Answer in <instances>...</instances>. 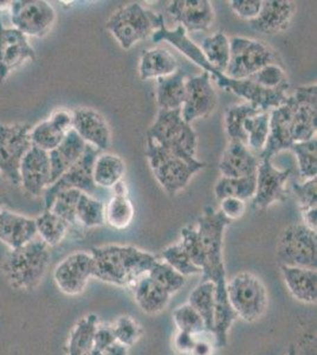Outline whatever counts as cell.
<instances>
[{"label":"cell","instance_id":"37","mask_svg":"<svg viewBox=\"0 0 317 355\" xmlns=\"http://www.w3.org/2000/svg\"><path fill=\"white\" fill-rule=\"evenodd\" d=\"M36 222L37 236L49 246L53 248L60 244L70 232L68 224L50 210L40 214Z\"/></svg>","mask_w":317,"mask_h":355},{"label":"cell","instance_id":"4","mask_svg":"<svg viewBox=\"0 0 317 355\" xmlns=\"http://www.w3.org/2000/svg\"><path fill=\"white\" fill-rule=\"evenodd\" d=\"M50 257V248L37 236L28 244L10 251L1 270L13 289L33 291L44 277Z\"/></svg>","mask_w":317,"mask_h":355},{"label":"cell","instance_id":"55","mask_svg":"<svg viewBox=\"0 0 317 355\" xmlns=\"http://www.w3.org/2000/svg\"><path fill=\"white\" fill-rule=\"evenodd\" d=\"M197 336L198 335L179 331L174 338V347L180 354L189 355L196 343Z\"/></svg>","mask_w":317,"mask_h":355},{"label":"cell","instance_id":"17","mask_svg":"<svg viewBox=\"0 0 317 355\" xmlns=\"http://www.w3.org/2000/svg\"><path fill=\"white\" fill-rule=\"evenodd\" d=\"M92 277H94L93 257L85 251L69 254L53 271L57 287L70 296L83 293Z\"/></svg>","mask_w":317,"mask_h":355},{"label":"cell","instance_id":"10","mask_svg":"<svg viewBox=\"0 0 317 355\" xmlns=\"http://www.w3.org/2000/svg\"><path fill=\"white\" fill-rule=\"evenodd\" d=\"M273 63H276V53L263 42L233 37L230 40V61L225 75L232 80H248Z\"/></svg>","mask_w":317,"mask_h":355},{"label":"cell","instance_id":"52","mask_svg":"<svg viewBox=\"0 0 317 355\" xmlns=\"http://www.w3.org/2000/svg\"><path fill=\"white\" fill-rule=\"evenodd\" d=\"M221 214L231 222L241 219L246 211V202L237 198H224L221 200Z\"/></svg>","mask_w":317,"mask_h":355},{"label":"cell","instance_id":"3","mask_svg":"<svg viewBox=\"0 0 317 355\" xmlns=\"http://www.w3.org/2000/svg\"><path fill=\"white\" fill-rule=\"evenodd\" d=\"M94 277L117 287H129L148 274L159 257L132 245L93 248Z\"/></svg>","mask_w":317,"mask_h":355},{"label":"cell","instance_id":"42","mask_svg":"<svg viewBox=\"0 0 317 355\" xmlns=\"http://www.w3.org/2000/svg\"><path fill=\"white\" fill-rule=\"evenodd\" d=\"M290 150L296 155L298 172L303 180L317 177V140L313 137L307 141L295 142Z\"/></svg>","mask_w":317,"mask_h":355},{"label":"cell","instance_id":"14","mask_svg":"<svg viewBox=\"0 0 317 355\" xmlns=\"http://www.w3.org/2000/svg\"><path fill=\"white\" fill-rule=\"evenodd\" d=\"M100 153V150L87 145L85 153L80 157V160L71 166L56 182H53V185L49 186L45 190V210H49L55 196L60 191L75 189L89 196L96 193L97 186L94 182L93 170L95 159Z\"/></svg>","mask_w":317,"mask_h":355},{"label":"cell","instance_id":"40","mask_svg":"<svg viewBox=\"0 0 317 355\" xmlns=\"http://www.w3.org/2000/svg\"><path fill=\"white\" fill-rule=\"evenodd\" d=\"M82 193L83 192L75 189L60 191L55 196L51 205L49 207V210L57 214L68 224L70 231L73 230L75 232L82 230V226L77 220L76 214L77 204Z\"/></svg>","mask_w":317,"mask_h":355},{"label":"cell","instance_id":"26","mask_svg":"<svg viewBox=\"0 0 317 355\" xmlns=\"http://www.w3.org/2000/svg\"><path fill=\"white\" fill-rule=\"evenodd\" d=\"M85 144L75 130H69L65 139L55 150L49 152L50 160V185L56 182L67 171L75 165L85 153Z\"/></svg>","mask_w":317,"mask_h":355},{"label":"cell","instance_id":"46","mask_svg":"<svg viewBox=\"0 0 317 355\" xmlns=\"http://www.w3.org/2000/svg\"><path fill=\"white\" fill-rule=\"evenodd\" d=\"M179 244L187 252L193 264L201 270L205 264V254H204V248L198 234L197 227L191 225L185 226L181 230V239Z\"/></svg>","mask_w":317,"mask_h":355},{"label":"cell","instance_id":"2","mask_svg":"<svg viewBox=\"0 0 317 355\" xmlns=\"http://www.w3.org/2000/svg\"><path fill=\"white\" fill-rule=\"evenodd\" d=\"M152 38L155 43L169 42L180 53H184L189 61L194 62L204 71L209 73L211 78L217 82L221 89L244 98L245 102L252 103L263 112H271L285 103L288 98L286 93L289 90L290 85L276 89H264L250 80H232L225 73L213 69L209 62L206 61L200 48L189 40L187 33L179 25L174 30H169L166 28V25H162L157 33H153Z\"/></svg>","mask_w":317,"mask_h":355},{"label":"cell","instance_id":"18","mask_svg":"<svg viewBox=\"0 0 317 355\" xmlns=\"http://www.w3.org/2000/svg\"><path fill=\"white\" fill-rule=\"evenodd\" d=\"M28 60H36V51L28 43V37L0 21V83Z\"/></svg>","mask_w":317,"mask_h":355},{"label":"cell","instance_id":"12","mask_svg":"<svg viewBox=\"0 0 317 355\" xmlns=\"http://www.w3.org/2000/svg\"><path fill=\"white\" fill-rule=\"evenodd\" d=\"M10 11L13 26L26 37H44L56 21L55 8L44 0H17Z\"/></svg>","mask_w":317,"mask_h":355},{"label":"cell","instance_id":"8","mask_svg":"<svg viewBox=\"0 0 317 355\" xmlns=\"http://www.w3.org/2000/svg\"><path fill=\"white\" fill-rule=\"evenodd\" d=\"M226 293L230 306L237 318L246 322L261 319L268 308V293L256 275L241 272L228 281Z\"/></svg>","mask_w":317,"mask_h":355},{"label":"cell","instance_id":"34","mask_svg":"<svg viewBox=\"0 0 317 355\" xmlns=\"http://www.w3.org/2000/svg\"><path fill=\"white\" fill-rule=\"evenodd\" d=\"M189 304L200 315L205 323L206 331L213 335L214 316H216V287L209 281H201L192 294L189 295Z\"/></svg>","mask_w":317,"mask_h":355},{"label":"cell","instance_id":"35","mask_svg":"<svg viewBox=\"0 0 317 355\" xmlns=\"http://www.w3.org/2000/svg\"><path fill=\"white\" fill-rule=\"evenodd\" d=\"M256 175L244 178L221 177L214 186V194L219 202L224 198H237L246 202L252 200L256 193Z\"/></svg>","mask_w":317,"mask_h":355},{"label":"cell","instance_id":"45","mask_svg":"<svg viewBox=\"0 0 317 355\" xmlns=\"http://www.w3.org/2000/svg\"><path fill=\"white\" fill-rule=\"evenodd\" d=\"M161 257L164 262L167 263L174 270H177L185 277L192 275H201L200 269L193 264L189 254L179 243L166 248L165 250L162 251Z\"/></svg>","mask_w":317,"mask_h":355},{"label":"cell","instance_id":"41","mask_svg":"<svg viewBox=\"0 0 317 355\" xmlns=\"http://www.w3.org/2000/svg\"><path fill=\"white\" fill-rule=\"evenodd\" d=\"M77 220L85 229L105 225V204L89 194H80L77 204Z\"/></svg>","mask_w":317,"mask_h":355},{"label":"cell","instance_id":"16","mask_svg":"<svg viewBox=\"0 0 317 355\" xmlns=\"http://www.w3.org/2000/svg\"><path fill=\"white\" fill-rule=\"evenodd\" d=\"M293 108V141L301 142L316 137L317 85H301L289 96Z\"/></svg>","mask_w":317,"mask_h":355},{"label":"cell","instance_id":"6","mask_svg":"<svg viewBox=\"0 0 317 355\" xmlns=\"http://www.w3.org/2000/svg\"><path fill=\"white\" fill-rule=\"evenodd\" d=\"M164 24V17L139 3L122 5L105 21V26L123 50L153 36Z\"/></svg>","mask_w":317,"mask_h":355},{"label":"cell","instance_id":"49","mask_svg":"<svg viewBox=\"0 0 317 355\" xmlns=\"http://www.w3.org/2000/svg\"><path fill=\"white\" fill-rule=\"evenodd\" d=\"M112 327L117 343H122L126 347L132 346L140 339L141 327L130 316H121Z\"/></svg>","mask_w":317,"mask_h":355},{"label":"cell","instance_id":"54","mask_svg":"<svg viewBox=\"0 0 317 355\" xmlns=\"http://www.w3.org/2000/svg\"><path fill=\"white\" fill-rule=\"evenodd\" d=\"M49 120L65 134L68 133L69 130H73V113L69 110L63 108L55 110L49 117Z\"/></svg>","mask_w":317,"mask_h":355},{"label":"cell","instance_id":"30","mask_svg":"<svg viewBox=\"0 0 317 355\" xmlns=\"http://www.w3.org/2000/svg\"><path fill=\"white\" fill-rule=\"evenodd\" d=\"M134 299L141 311L147 314H157L164 311L169 302L171 294L160 287L155 281H153L148 275H146L132 284Z\"/></svg>","mask_w":317,"mask_h":355},{"label":"cell","instance_id":"5","mask_svg":"<svg viewBox=\"0 0 317 355\" xmlns=\"http://www.w3.org/2000/svg\"><path fill=\"white\" fill-rule=\"evenodd\" d=\"M147 137L169 150V153L184 159L189 164H198V135L192 125L181 116V110H160L147 132Z\"/></svg>","mask_w":317,"mask_h":355},{"label":"cell","instance_id":"59","mask_svg":"<svg viewBox=\"0 0 317 355\" xmlns=\"http://www.w3.org/2000/svg\"><path fill=\"white\" fill-rule=\"evenodd\" d=\"M5 202V192L3 190V187H1V184H0V209H1V205H3V202Z\"/></svg>","mask_w":317,"mask_h":355},{"label":"cell","instance_id":"50","mask_svg":"<svg viewBox=\"0 0 317 355\" xmlns=\"http://www.w3.org/2000/svg\"><path fill=\"white\" fill-rule=\"evenodd\" d=\"M293 191L302 212L317 207V177L305 180L302 184L293 182Z\"/></svg>","mask_w":317,"mask_h":355},{"label":"cell","instance_id":"43","mask_svg":"<svg viewBox=\"0 0 317 355\" xmlns=\"http://www.w3.org/2000/svg\"><path fill=\"white\" fill-rule=\"evenodd\" d=\"M65 132L57 128L56 125H53L49 119L40 122L35 127H31V130H30L31 145L36 148L44 150L46 153L55 150L65 139Z\"/></svg>","mask_w":317,"mask_h":355},{"label":"cell","instance_id":"33","mask_svg":"<svg viewBox=\"0 0 317 355\" xmlns=\"http://www.w3.org/2000/svg\"><path fill=\"white\" fill-rule=\"evenodd\" d=\"M98 319L95 314H89L78 321L69 336L68 355H90L94 351L95 331Z\"/></svg>","mask_w":317,"mask_h":355},{"label":"cell","instance_id":"47","mask_svg":"<svg viewBox=\"0 0 317 355\" xmlns=\"http://www.w3.org/2000/svg\"><path fill=\"white\" fill-rule=\"evenodd\" d=\"M173 319L177 324L178 331L194 335H200L206 331L205 323L201 319L200 315L198 314L189 304L181 306L175 309L173 313Z\"/></svg>","mask_w":317,"mask_h":355},{"label":"cell","instance_id":"61","mask_svg":"<svg viewBox=\"0 0 317 355\" xmlns=\"http://www.w3.org/2000/svg\"><path fill=\"white\" fill-rule=\"evenodd\" d=\"M90 355H103V353H102V352L96 351V349H94V351L90 353Z\"/></svg>","mask_w":317,"mask_h":355},{"label":"cell","instance_id":"15","mask_svg":"<svg viewBox=\"0 0 317 355\" xmlns=\"http://www.w3.org/2000/svg\"><path fill=\"white\" fill-rule=\"evenodd\" d=\"M211 80L206 71L186 80L185 101L181 107V116L189 125L198 119L209 116L217 107V93Z\"/></svg>","mask_w":317,"mask_h":355},{"label":"cell","instance_id":"53","mask_svg":"<svg viewBox=\"0 0 317 355\" xmlns=\"http://www.w3.org/2000/svg\"><path fill=\"white\" fill-rule=\"evenodd\" d=\"M117 343V338L114 334L112 326L102 324L97 326L95 331V340H94V349L98 352H105L107 348L110 347L112 343Z\"/></svg>","mask_w":317,"mask_h":355},{"label":"cell","instance_id":"27","mask_svg":"<svg viewBox=\"0 0 317 355\" xmlns=\"http://www.w3.org/2000/svg\"><path fill=\"white\" fill-rule=\"evenodd\" d=\"M285 286L293 299L314 304L317 299V272L298 266H280Z\"/></svg>","mask_w":317,"mask_h":355},{"label":"cell","instance_id":"11","mask_svg":"<svg viewBox=\"0 0 317 355\" xmlns=\"http://www.w3.org/2000/svg\"><path fill=\"white\" fill-rule=\"evenodd\" d=\"M31 125H5L0 122V174L12 185H20L19 170L31 145Z\"/></svg>","mask_w":317,"mask_h":355},{"label":"cell","instance_id":"1","mask_svg":"<svg viewBox=\"0 0 317 355\" xmlns=\"http://www.w3.org/2000/svg\"><path fill=\"white\" fill-rule=\"evenodd\" d=\"M231 223L221 211H214L211 206H206L204 214L197 222L198 234L205 254V264L201 269V281H209L216 287L213 336L217 347L226 346L230 328L237 319V315L234 314L228 299V279L223 254L225 230L231 225Z\"/></svg>","mask_w":317,"mask_h":355},{"label":"cell","instance_id":"60","mask_svg":"<svg viewBox=\"0 0 317 355\" xmlns=\"http://www.w3.org/2000/svg\"><path fill=\"white\" fill-rule=\"evenodd\" d=\"M288 355H298V349H296V346H295V345H291V346H290Z\"/></svg>","mask_w":317,"mask_h":355},{"label":"cell","instance_id":"9","mask_svg":"<svg viewBox=\"0 0 317 355\" xmlns=\"http://www.w3.org/2000/svg\"><path fill=\"white\" fill-rule=\"evenodd\" d=\"M276 259L280 266L316 270V231L311 230L303 223L286 226L278 239Z\"/></svg>","mask_w":317,"mask_h":355},{"label":"cell","instance_id":"58","mask_svg":"<svg viewBox=\"0 0 317 355\" xmlns=\"http://www.w3.org/2000/svg\"><path fill=\"white\" fill-rule=\"evenodd\" d=\"M102 353H103V355H128V347H126L122 343L117 341Z\"/></svg>","mask_w":317,"mask_h":355},{"label":"cell","instance_id":"7","mask_svg":"<svg viewBox=\"0 0 317 355\" xmlns=\"http://www.w3.org/2000/svg\"><path fill=\"white\" fill-rule=\"evenodd\" d=\"M146 157L152 173L166 193L174 197L189 185L194 174L206 167L205 162L189 164L184 159L169 153L147 137Z\"/></svg>","mask_w":317,"mask_h":355},{"label":"cell","instance_id":"24","mask_svg":"<svg viewBox=\"0 0 317 355\" xmlns=\"http://www.w3.org/2000/svg\"><path fill=\"white\" fill-rule=\"evenodd\" d=\"M259 157L244 142L230 140L221 155L219 171L221 177L244 178L257 174Z\"/></svg>","mask_w":317,"mask_h":355},{"label":"cell","instance_id":"22","mask_svg":"<svg viewBox=\"0 0 317 355\" xmlns=\"http://www.w3.org/2000/svg\"><path fill=\"white\" fill-rule=\"evenodd\" d=\"M50 174L49 154L33 146L20 165V185L33 197H40L50 186Z\"/></svg>","mask_w":317,"mask_h":355},{"label":"cell","instance_id":"28","mask_svg":"<svg viewBox=\"0 0 317 355\" xmlns=\"http://www.w3.org/2000/svg\"><path fill=\"white\" fill-rule=\"evenodd\" d=\"M114 194L105 204V224L117 230H125L132 224L135 210L129 198L128 190L123 180L112 187Z\"/></svg>","mask_w":317,"mask_h":355},{"label":"cell","instance_id":"13","mask_svg":"<svg viewBox=\"0 0 317 355\" xmlns=\"http://www.w3.org/2000/svg\"><path fill=\"white\" fill-rule=\"evenodd\" d=\"M291 173L293 168L280 170L270 159L259 160L256 174V193L253 196L251 204L253 209L257 211L265 210L276 202H284L289 198L286 184Z\"/></svg>","mask_w":317,"mask_h":355},{"label":"cell","instance_id":"21","mask_svg":"<svg viewBox=\"0 0 317 355\" xmlns=\"http://www.w3.org/2000/svg\"><path fill=\"white\" fill-rule=\"evenodd\" d=\"M293 108L289 96L283 105L270 112V132L268 142L259 155V160H273L276 154L290 150L293 145Z\"/></svg>","mask_w":317,"mask_h":355},{"label":"cell","instance_id":"19","mask_svg":"<svg viewBox=\"0 0 317 355\" xmlns=\"http://www.w3.org/2000/svg\"><path fill=\"white\" fill-rule=\"evenodd\" d=\"M167 13L186 33H201L212 26L216 15L209 0H174Z\"/></svg>","mask_w":317,"mask_h":355},{"label":"cell","instance_id":"57","mask_svg":"<svg viewBox=\"0 0 317 355\" xmlns=\"http://www.w3.org/2000/svg\"><path fill=\"white\" fill-rule=\"evenodd\" d=\"M303 217V224L308 226L311 230H317V209H311V210L302 212Z\"/></svg>","mask_w":317,"mask_h":355},{"label":"cell","instance_id":"39","mask_svg":"<svg viewBox=\"0 0 317 355\" xmlns=\"http://www.w3.org/2000/svg\"><path fill=\"white\" fill-rule=\"evenodd\" d=\"M246 146L257 157L264 150L270 132V112H261L250 116L244 123Z\"/></svg>","mask_w":317,"mask_h":355},{"label":"cell","instance_id":"36","mask_svg":"<svg viewBox=\"0 0 317 355\" xmlns=\"http://www.w3.org/2000/svg\"><path fill=\"white\" fill-rule=\"evenodd\" d=\"M261 112L263 110L249 102L228 107L225 110V130L229 137V140L244 142L246 145V134L244 130L245 121L250 116H253Z\"/></svg>","mask_w":317,"mask_h":355},{"label":"cell","instance_id":"29","mask_svg":"<svg viewBox=\"0 0 317 355\" xmlns=\"http://www.w3.org/2000/svg\"><path fill=\"white\" fill-rule=\"evenodd\" d=\"M178 70L175 56L165 48H153L144 51L139 64L141 81L157 80L169 76Z\"/></svg>","mask_w":317,"mask_h":355},{"label":"cell","instance_id":"31","mask_svg":"<svg viewBox=\"0 0 317 355\" xmlns=\"http://www.w3.org/2000/svg\"><path fill=\"white\" fill-rule=\"evenodd\" d=\"M185 73H175L157 80V102L160 110H181L185 101Z\"/></svg>","mask_w":317,"mask_h":355},{"label":"cell","instance_id":"56","mask_svg":"<svg viewBox=\"0 0 317 355\" xmlns=\"http://www.w3.org/2000/svg\"><path fill=\"white\" fill-rule=\"evenodd\" d=\"M212 345L207 340L201 339V338H199V335H198L196 343H194L192 352H191L189 355H212Z\"/></svg>","mask_w":317,"mask_h":355},{"label":"cell","instance_id":"25","mask_svg":"<svg viewBox=\"0 0 317 355\" xmlns=\"http://www.w3.org/2000/svg\"><path fill=\"white\" fill-rule=\"evenodd\" d=\"M37 237L35 219L6 209H0V242L11 249H18Z\"/></svg>","mask_w":317,"mask_h":355},{"label":"cell","instance_id":"48","mask_svg":"<svg viewBox=\"0 0 317 355\" xmlns=\"http://www.w3.org/2000/svg\"><path fill=\"white\" fill-rule=\"evenodd\" d=\"M248 80L264 89H276L283 85H290L285 71L277 63L265 65Z\"/></svg>","mask_w":317,"mask_h":355},{"label":"cell","instance_id":"23","mask_svg":"<svg viewBox=\"0 0 317 355\" xmlns=\"http://www.w3.org/2000/svg\"><path fill=\"white\" fill-rule=\"evenodd\" d=\"M296 5L289 0H264L257 18L249 21L250 26L264 35L284 33L291 25Z\"/></svg>","mask_w":317,"mask_h":355},{"label":"cell","instance_id":"32","mask_svg":"<svg viewBox=\"0 0 317 355\" xmlns=\"http://www.w3.org/2000/svg\"><path fill=\"white\" fill-rule=\"evenodd\" d=\"M126 164L117 154L100 153L94 162L93 178L97 187L112 189L123 179Z\"/></svg>","mask_w":317,"mask_h":355},{"label":"cell","instance_id":"38","mask_svg":"<svg viewBox=\"0 0 317 355\" xmlns=\"http://www.w3.org/2000/svg\"><path fill=\"white\" fill-rule=\"evenodd\" d=\"M199 48L209 65L225 73L230 61L229 37L219 31L212 36L206 37Z\"/></svg>","mask_w":317,"mask_h":355},{"label":"cell","instance_id":"51","mask_svg":"<svg viewBox=\"0 0 317 355\" xmlns=\"http://www.w3.org/2000/svg\"><path fill=\"white\" fill-rule=\"evenodd\" d=\"M230 8L244 21H253L261 12L262 0H231Z\"/></svg>","mask_w":317,"mask_h":355},{"label":"cell","instance_id":"20","mask_svg":"<svg viewBox=\"0 0 317 355\" xmlns=\"http://www.w3.org/2000/svg\"><path fill=\"white\" fill-rule=\"evenodd\" d=\"M73 113V130L95 150H107L112 144V132L105 117L88 107H80Z\"/></svg>","mask_w":317,"mask_h":355},{"label":"cell","instance_id":"44","mask_svg":"<svg viewBox=\"0 0 317 355\" xmlns=\"http://www.w3.org/2000/svg\"><path fill=\"white\" fill-rule=\"evenodd\" d=\"M147 275L171 295L175 294L186 284L185 276L174 270L162 259H157Z\"/></svg>","mask_w":317,"mask_h":355}]
</instances>
